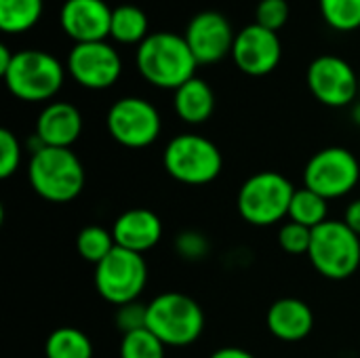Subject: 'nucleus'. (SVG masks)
Returning a JSON list of instances; mask_svg holds the SVG:
<instances>
[{
    "instance_id": "nucleus-8",
    "label": "nucleus",
    "mask_w": 360,
    "mask_h": 358,
    "mask_svg": "<svg viewBox=\"0 0 360 358\" xmlns=\"http://www.w3.org/2000/svg\"><path fill=\"white\" fill-rule=\"evenodd\" d=\"M95 289L112 306L137 302L148 283V264L141 253L116 247L95 266Z\"/></svg>"
},
{
    "instance_id": "nucleus-6",
    "label": "nucleus",
    "mask_w": 360,
    "mask_h": 358,
    "mask_svg": "<svg viewBox=\"0 0 360 358\" xmlns=\"http://www.w3.org/2000/svg\"><path fill=\"white\" fill-rule=\"evenodd\" d=\"M308 257L321 276L346 281L360 268V236L344 224V219H327L312 230Z\"/></svg>"
},
{
    "instance_id": "nucleus-2",
    "label": "nucleus",
    "mask_w": 360,
    "mask_h": 358,
    "mask_svg": "<svg viewBox=\"0 0 360 358\" xmlns=\"http://www.w3.org/2000/svg\"><path fill=\"white\" fill-rule=\"evenodd\" d=\"M84 167L72 148L44 146L30 156L27 181L32 190L49 203H70L84 188Z\"/></svg>"
},
{
    "instance_id": "nucleus-4",
    "label": "nucleus",
    "mask_w": 360,
    "mask_h": 358,
    "mask_svg": "<svg viewBox=\"0 0 360 358\" xmlns=\"http://www.w3.org/2000/svg\"><path fill=\"white\" fill-rule=\"evenodd\" d=\"M293 194L295 188L283 173L259 171L240 186L236 207L247 224L268 228L289 217Z\"/></svg>"
},
{
    "instance_id": "nucleus-10",
    "label": "nucleus",
    "mask_w": 360,
    "mask_h": 358,
    "mask_svg": "<svg viewBox=\"0 0 360 358\" xmlns=\"http://www.w3.org/2000/svg\"><path fill=\"white\" fill-rule=\"evenodd\" d=\"M110 137L131 150L152 146L162 129L158 110L141 97H120L105 116Z\"/></svg>"
},
{
    "instance_id": "nucleus-27",
    "label": "nucleus",
    "mask_w": 360,
    "mask_h": 358,
    "mask_svg": "<svg viewBox=\"0 0 360 358\" xmlns=\"http://www.w3.org/2000/svg\"><path fill=\"white\" fill-rule=\"evenodd\" d=\"M312 243V230L295 222H285L278 230V245L289 255H308Z\"/></svg>"
},
{
    "instance_id": "nucleus-30",
    "label": "nucleus",
    "mask_w": 360,
    "mask_h": 358,
    "mask_svg": "<svg viewBox=\"0 0 360 358\" xmlns=\"http://www.w3.org/2000/svg\"><path fill=\"white\" fill-rule=\"evenodd\" d=\"M114 323L122 331V335L146 329L148 327V304H141L137 300V302L118 306L116 314H114Z\"/></svg>"
},
{
    "instance_id": "nucleus-3",
    "label": "nucleus",
    "mask_w": 360,
    "mask_h": 358,
    "mask_svg": "<svg viewBox=\"0 0 360 358\" xmlns=\"http://www.w3.org/2000/svg\"><path fill=\"white\" fill-rule=\"evenodd\" d=\"M148 329L167 348H184L202 335L205 312L190 295L167 291L148 304Z\"/></svg>"
},
{
    "instance_id": "nucleus-35",
    "label": "nucleus",
    "mask_w": 360,
    "mask_h": 358,
    "mask_svg": "<svg viewBox=\"0 0 360 358\" xmlns=\"http://www.w3.org/2000/svg\"><path fill=\"white\" fill-rule=\"evenodd\" d=\"M352 118H354V120L360 124V101H359V106L354 108V112H352Z\"/></svg>"
},
{
    "instance_id": "nucleus-1",
    "label": "nucleus",
    "mask_w": 360,
    "mask_h": 358,
    "mask_svg": "<svg viewBox=\"0 0 360 358\" xmlns=\"http://www.w3.org/2000/svg\"><path fill=\"white\" fill-rule=\"evenodd\" d=\"M135 63L146 82L158 89L173 91L192 80L198 68L186 38L171 32L150 34L137 46Z\"/></svg>"
},
{
    "instance_id": "nucleus-34",
    "label": "nucleus",
    "mask_w": 360,
    "mask_h": 358,
    "mask_svg": "<svg viewBox=\"0 0 360 358\" xmlns=\"http://www.w3.org/2000/svg\"><path fill=\"white\" fill-rule=\"evenodd\" d=\"M13 57H15V53H11L6 44H0V76H4V72L8 70Z\"/></svg>"
},
{
    "instance_id": "nucleus-16",
    "label": "nucleus",
    "mask_w": 360,
    "mask_h": 358,
    "mask_svg": "<svg viewBox=\"0 0 360 358\" xmlns=\"http://www.w3.org/2000/svg\"><path fill=\"white\" fill-rule=\"evenodd\" d=\"M112 234H114L116 247L143 255L146 251L154 249L160 243L162 222L154 211L137 207V209H129L120 213L114 219Z\"/></svg>"
},
{
    "instance_id": "nucleus-31",
    "label": "nucleus",
    "mask_w": 360,
    "mask_h": 358,
    "mask_svg": "<svg viewBox=\"0 0 360 358\" xmlns=\"http://www.w3.org/2000/svg\"><path fill=\"white\" fill-rule=\"evenodd\" d=\"M175 249H177V253H179L184 260L198 262V260H202V257L209 253V243H207L205 234L194 232V230H188V232H181V234L177 236Z\"/></svg>"
},
{
    "instance_id": "nucleus-26",
    "label": "nucleus",
    "mask_w": 360,
    "mask_h": 358,
    "mask_svg": "<svg viewBox=\"0 0 360 358\" xmlns=\"http://www.w3.org/2000/svg\"><path fill=\"white\" fill-rule=\"evenodd\" d=\"M167 346L146 327L122 335L120 358H165Z\"/></svg>"
},
{
    "instance_id": "nucleus-24",
    "label": "nucleus",
    "mask_w": 360,
    "mask_h": 358,
    "mask_svg": "<svg viewBox=\"0 0 360 358\" xmlns=\"http://www.w3.org/2000/svg\"><path fill=\"white\" fill-rule=\"evenodd\" d=\"M114 249H116V241L112 230H105L101 226H86L76 236L78 255L93 266L101 264Z\"/></svg>"
},
{
    "instance_id": "nucleus-22",
    "label": "nucleus",
    "mask_w": 360,
    "mask_h": 358,
    "mask_svg": "<svg viewBox=\"0 0 360 358\" xmlns=\"http://www.w3.org/2000/svg\"><path fill=\"white\" fill-rule=\"evenodd\" d=\"M329 200L321 194L312 192L310 188H295L291 209H289V222H295L300 226H306L310 230L319 228L329 219Z\"/></svg>"
},
{
    "instance_id": "nucleus-5",
    "label": "nucleus",
    "mask_w": 360,
    "mask_h": 358,
    "mask_svg": "<svg viewBox=\"0 0 360 358\" xmlns=\"http://www.w3.org/2000/svg\"><path fill=\"white\" fill-rule=\"evenodd\" d=\"M162 165L165 171L179 184L207 186L219 177L224 156L211 139L198 133H181L167 143Z\"/></svg>"
},
{
    "instance_id": "nucleus-20",
    "label": "nucleus",
    "mask_w": 360,
    "mask_h": 358,
    "mask_svg": "<svg viewBox=\"0 0 360 358\" xmlns=\"http://www.w3.org/2000/svg\"><path fill=\"white\" fill-rule=\"evenodd\" d=\"M110 36L122 44H141L148 34V15L135 4H120L112 8Z\"/></svg>"
},
{
    "instance_id": "nucleus-36",
    "label": "nucleus",
    "mask_w": 360,
    "mask_h": 358,
    "mask_svg": "<svg viewBox=\"0 0 360 358\" xmlns=\"http://www.w3.org/2000/svg\"><path fill=\"white\" fill-rule=\"evenodd\" d=\"M359 101H360V80H359Z\"/></svg>"
},
{
    "instance_id": "nucleus-18",
    "label": "nucleus",
    "mask_w": 360,
    "mask_h": 358,
    "mask_svg": "<svg viewBox=\"0 0 360 358\" xmlns=\"http://www.w3.org/2000/svg\"><path fill=\"white\" fill-rule=\"evenodd\" d=\"M268 331L287 344H295L306 340L314 327L312 308L297 298H281L276 300L266 314Z\"/></svg>"
},
{
    "instance_id": "nucleus-19",
    "label": "nucleus",
    "mask_w": 360,
    "mask_h": 358,
    "mask_svg": "<svg viewBox=\"0 0 360 358\" xmlns=\"http://www.w3.org/2000/svg\"><path fill=\"white\" fill-rule=\"evenodd\" d=\"M175 114L188 124H202L215 110V93L202 78H192L175 91Z\"/></svg>"
},
{
    "instance_id": "nucleus-7",
    "label": "nucleus",
    "mask_w": 360,
    "mask_h": 358,
    "mask_svg": "<svg viewBox=\"0 0 360 358\" xmlns=\"http://www.w3.org/2000/svg\"><path fill=\"white\" fill-rule=\"evenodd\" d=\"M63 76V65L51 53L19 51L15 53L2 78L13 97L30 103H40L59 93Z\"/></svg>"
},
{
    "instance_id": "nucleus-25",
    "label": "nucleus",
    "mask_w": 360,
    "mask_h": 358,
    "mask_svg": "<svg viewBox=\"0 0 360 358\" xmlns=\"http://www.w3.org/2000/svg\"><path fill=\"white\" fill-rule=\"evenodd\" d=\"M319 6L329 27L338 32H354L360 27V0H319Z\"/></svg>"
},
{
    "instance_id": "nucleus-9",
    "label": "nucleus",
    "mask_w": 360,
    "mask_h": 358,
    "mask_svg": "<svg viewBox=\"0 0 360 358\" xmlns=\"http://www.w3.org/2000/svg\"><path fill=\"white\" fill-rule=\"evenodd\" d=\"M360 179L356 156L340 146L319 150L304 169V186L327 200L350 194Z\"/></svg>"
},
{
    "instance_id": "nucleus-15",
    "label": "nucleus",
    "mask_w": 360,
    "mask_h": 358,
    "mask_svg": "<svg viewBox=\"0 0 360 358\" xmlns=\"http://www.w3.org/2000/svg\"><path fill=\"white\" fill-rule=\"evenodd\" d=\"M61 30L78 42H99L110 36L112 8L103 0H65L59 11Z\"/></svg>"
},
{
    "instance_id": "nucleus-14",
    "label": "nucleus",
    "mask_w": 360,
    "mask_h": 358,
    "mask_svg": "<svg viewBox=\"0 0 360 358\" xmlns=\"http://www.w3.org/2000/svg\"><path fill=\"white\" fill-rule=\"evenodd\" d=\"M283 57L281 38L276 32H270L257 23L245 25L232 46V59L236 68L249 76H266L276 70Z\"/></svg>"
},
{
    "instance_id": "nucleus-17",
    "label": "nucleus",
    "mask_w": 360,
    "mask_h": 358,
    "mask_svg": "<svg viewBox=\"0 0 360 358\" xmlns=\"http://www.w3.org/2000/svg\"><path fill=\"white\" fill-rule=\"evenodd\" d=\"M82 133V114L68 101H51L36 120V135L44 146L72 148Z\"/></svg>"
},
{
    "instance_id": "nucleus-29",
    "label": "nucleus",
    "mask_w": 360,
    "mask_h": 358,
    "mask_svg": "<svg viewBox=\"0 0 360 358\" xmlns=\"http://www.w3.org/2000/svg\"><path fill=\"white\" fill-rule=\"evenodd\" d=\"M289 13L291 8L287 0H262L255 11V23L278 34V30L289 21Z\"/></svg>"
},
{
    "instance_id": "nucleus-13",
    "label": "nucleus",
    "mask_w": 360,
    "mask_h": 358,
    "mask_svg": "<svg viewBox=\"0 0 360 358\" xmlns=\"http://www.w3.org/2000/svg\"><path fill=\"white\" fill-rule=\"evenodd\" d=\"M198 65H211L221 61L228 53L232 55L234 30L230 21L217 11H200L194 15L184 34Z\"/></svg>"
},
{
    "instance_id": "nucleus-28",
    "label": "nucleus",
    "mask_w": 360,
    "mask_h": 358,
    "mask_svg": "<svg viewBox=\"0 0 360 358\" xmlns=\"http://www.w3.org/2000/svg\"><path fill=\"white\" fill-rule=\"evenodd\" d=\"M21 141L17 139V135L8 129H0V177L8 179L11 175L17 173L19 165H21Z\"/></svg>"
},
{
    "instance_id": "nucleus-23",
    "label": "nucleus",
    "mask_w": 360,
    "mask_h": 358,
    "mask_svg": "<svg viewBox=\"0 0 360 358\" xmlns=\"http://www.w3.org/2000/svg\"><path fill=\"white\" fill-rule=\"evenodd\" d=\"M42 15V0H0V30L23 34L32 30Z\"/></svg>"
},
{
    "instance_id": "nucleus-11",
    "label": "nucleus",
    "mask_w": 360,
    "mask_h": 358,
    "mask_svg": "<svg viewBox=\"0 0 360 358\" xmlns=\"http://www.w3.org/2000/svg\"><path fill=\"white\" fill-rule=\"evenodd\" d=\"M360 74L338 55H321L308 68V89L327 108H346L359 99Z\"/></svg>"
},
{
    "instance_id": "nucleus-33",
    "label": "nucleus",
    "mask_w": 360,
    "mask_h": 358,
    "mask_svg": "<svg viewBox=\"0 0 360 358\" xmlns=\"http://www.w3.org/2000/svg\"><path fill=\"white\" fill-rule=\"evenodd\" d=\"M209 358H255L249 350L245 348H236V346H226V348H219L215 350Z\"/></svg>"
},
{
    "instance_id": "nucleus-32",
    "label": "nucleus",
    "mask_w": 360,
    "mask_h": 358,
    "mask_svg": "<svg viewBox=\"0 0 360 358\" xmlns=\"http://www.w3.org/2000/svg\"><path fill=\"white\" fill-rule=\"evenodd\" d=\"M344 224H346L354 234H359L360 236V198L352 200V203L348 205V209H346V213H344Z\"/></svg>"
},
{
    "instance_id": "nucleus-12",
    "label": "nucleus",
    "mask_w": 360,
    "mask_h": 358,
    "mask_svg": "<svg viewBox=\"0 0 360 358\" xmlns=\"http://www.w3.org/2000/svg\"><path fill=\"white\" fill-rule=\"evenodd\" d=\"M70 76L84 89L103 91L116 84L122 74V59L118 51L105 40L78 42L68 55Z\"/></svg>"
},
{
    "instance_id": "nucleus-21",
    "label": "nucleus",
    "mask_w": 360,
    "mask_h": 358,
    "mask_svg": "<svg viewBox=\"0 0 360 358\" xmlns=\"http://www.w3.org/2000/svg\"><path fill=\"white\" fill-rule=\"evenodd\" d=\"M46 358H93L91 338L76 327H59L44 342Z\"/></svg>"
}]
</instances>
